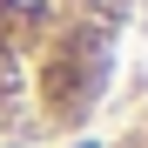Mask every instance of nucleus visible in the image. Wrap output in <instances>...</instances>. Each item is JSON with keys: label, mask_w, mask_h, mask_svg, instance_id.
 <instances>
[{"label": "nucleus", "mask_w": 148, "mask_h": 148, "mask_svg": "<svg viewBox=\"0 0 148 148\" xmlns=\"http://www.w3.org/2000/svg\"><path fill=\"white\" fill-rule=\"evenodd\" d=\"M40 7L47 0H0V128L27 121L34 94H40Z\"/></svg>", "instance_id": "1"}]
</instances>
